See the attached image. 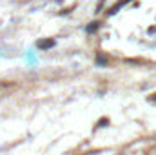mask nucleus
Masks as SVG:
<instances>
[{
  "label": "nucleus",
  "mask_w": 156,
  "mask_h": 155,
  "mask_svg": "<svg viewBox=\"0 0 156 155\" xmlns=\"http://www.w3.org/2000/svg\"><path fill=\"white\" fill-rule=\"evenodd\" d=\"M53 46V40H46V42H38V48H49Z\"/></svg>",
  "instance_id": "nucleus-1"
}]
</instances>
